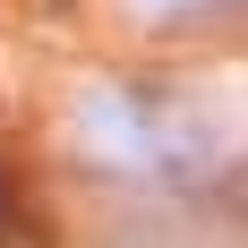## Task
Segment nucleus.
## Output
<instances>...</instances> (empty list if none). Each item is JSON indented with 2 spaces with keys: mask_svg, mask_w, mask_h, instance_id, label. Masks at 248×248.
<instances>
[{
  "mask_svg": "<svg viewBox=\"0 0 248 248\" xmlns=\"http://www.w3.org/2000/svg\"><path fill=\"white\" fill-rule=\"evenodd\" d=\"M146 17H163V26H205L214 9H231V0H137Z\"/></svg>",
  "mask_w": 248,
  "mask_h": 248,
  "instance_id": "f03ea898",
  "label": "nucleus"
},
{
  "mask_svg": "<svg viewBox=\"0 0 248 248\" xmlns=\"http://www.w3.org/2000/svg\"><path fill=\"white\" fill-rule=\"evenodd\" d=\"M86 137H94L120 171H137V180H188L205 163V128L180 120V111H154L146 86L94 94V103H86Z\"/></svg>",
  "mask_w": 248,
  "mask_h": 248,
  "instance_id": "f257e3e1",
  "label": "nucleus"
}]
</instances>
